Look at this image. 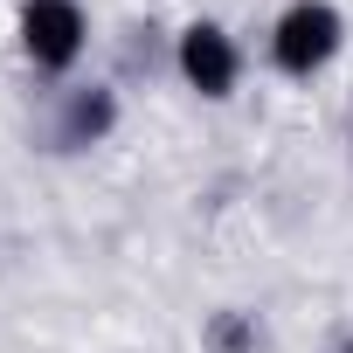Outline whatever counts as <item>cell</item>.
I'll return each instance as SVG.
<instances>
[{
  "instance_id": "obj_1",
  "label": "cell",
  "mask_w": 353,
  "mask_h": 353,
  "mask_svg": "<svg viewBox=\"0 0 353 353\" xmlns=\"http://www.w3.org/2000/svg\"><path fill=\"white\" fill-rule=\"evenodd\" d=\"M339 35L346 28H339V14L325 0H291L277 14V28H270V56H277L284 77H312V70H325L339 56Z\"/></svg>"
},
{
  "instance_id": "obj_2",
  "label": "cell",
  "mask_w": 353,
  "mask_h": 353,
  "mask_svg": "<svg viewBox=\"0 0 353 353\" xmlns=\"http://www.w3.org/2000/svg\"><path fill=\"white\" fill-rule=\"evenodd\" d=\"M83 8L77 0H21V56L35 70H70L83 56Z\"/></svg>"
},
{
  "instance_id": "obj_3",
  "label": "cell",
  "mask_w": 353,
  "mask_h": 353,
  "mask_svg": "<svg viewBox=\"0 0 353 353\" xmlns=\"http://www.w3.org/2000/svg\"><path fill=\"white\" fill-rule=\"evenodd\" d=\"M173 63H181V77H188L201 97H229V90H236V70H243L229 28H215V21H194V28L181 35V49H173Z\"/></svg>"
},
{
  "instance_id": "obj_4",
  "label": "cell",
  "mask_w": 353,
  "mask_h": 353,
  "mask_svg": "<svg viewBox=\"0 0 353 353\" xmlns=\"http://www.w3.org/2000/svg\"><path fill=\"white\" fill-rule=\"evenodd\" d=\"M111 118H118V104H111V90H77L70 104H63V145H90V139H104L111 132Z\"/></svg>"
}]
</instances>
